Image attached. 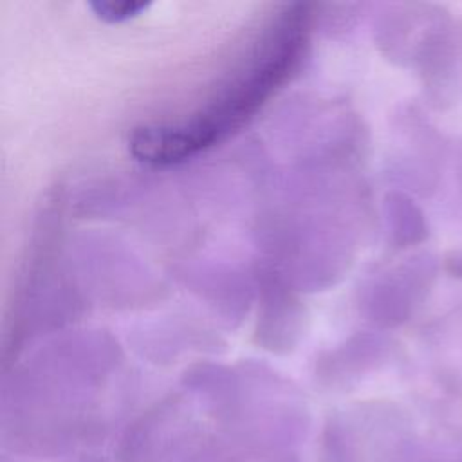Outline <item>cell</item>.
Instances as JSON below:
<instances>
[{"mask_svg":"<svg viewBox=\"0 0 462 462\" xmlns=\"http://www.w3.org/2000/svg\"><path fill=\"white\" fill-rule=\"evenodd\" d=\"M458 179H460V188H462V170H460V173H458Z\"/></svg>","mask_w":462,"mask_h":462,"instance_id":"5","label":"cell"},{"mask_svg":"<svg viewBox=\"0 0 462 462\" xmlns=\"http://www.w3.org/2000/svg\"><path fill=\"white\" fill-rule=\"evenodd\" d=\"M393 231L404 244L422 242L428 236V222L422 211L406 197L393 195L390 199Z\"/></svg>","mask_w":462,"mask_h":462,"instance_id":"2","label":"cell"},{"mask_svg":"<svg viewBox=\"0 0 462 462\" xmlns=\"http://www.w3.org/2000/svg\"><path fill=\"white\" fill-rule=\"evenodd\" d=\"M148 4L144 2H134V0H126V2H94L90 4V9L96 13V16H99L105 22L110 23H119L125 20H130L137 14H141L143 11H146Z\"/></svg>","mask_w":462,"mask_h":462,"instance_id":"3","label":"cell"},{"mask_svg":"<svg viewBox=\"0 0 462 462\" xmlns=\"http://www.w3.org/2000/svg\"><path fill=\"white\" fill-rule=\"evenodd\" d=\"M309 40L305 5L289 9L260 43V51L186 121L143 126L130 139L132 153L152 164H173L213 146L249 117L291 78Z\"/></svg>","mask_w":462,"mask_h":462,"instance_id":"1","label":"cell"},{"mask_svg":"<svg viewBox=\"0 0 462 462\" xmlns=\"http://www.w3.org/2000/svg\"><path fill=\"white\" fill-rule=\"evenodd\" d=\"M446 271L455 278H462V251H453L448 254Z\"/></svg>","mask_w":462,"mask_h":462,"instance_id":"4","label":"cell"}]
</instances>
